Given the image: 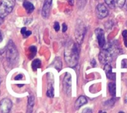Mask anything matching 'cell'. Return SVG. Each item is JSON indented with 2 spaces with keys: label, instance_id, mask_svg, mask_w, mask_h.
I'll use <instances>...</instances> for the list:
<instances>
[{
  "label": "cell",
  "instance_id": "1f68e13d",
  "mask_svg": "<svg viewBox=\"0 0 127 113\" xmlns=\"http://www.w3.org/2000/svg\"><path fill=\"white\" fill-rule=\"evenodd\" d=\"M23 85H18V86H20V87H21V86H23Z\"/></svg>",
  "mask_w": 127,
  "mask_h": 113
},
{
  "label": "cell",
  "instance_id": "5bb4252c",
  "mask_svg": "<svg viewBox=\"0 0 127 113\" xmlns=\"http://www.w3.org/2000/svg\"><path fill=\"white\" fill-rule=\"evenodd\" d=\"M23 7L25 8V9L26 10L28 14H31L34 10V7L33 4L32 2H29V1H24Z\"/></svg>",
  "mask_w": 127,
  "mask_h": 113
},
{
  "label": "cell",
  "instance_id": "9c48e42d",
  "mask_svg": "<svg viewBox=\"0 0 127 113\" xmlns=\"http://www.w3.org/2000/svg\"><path fill=\"white\" fill-rule=\"evenodd\" d=\"M52 0H45L44 1V4L42 8V17L45 19L49 17L50 9L52 7Z\"/></svg>",
  "mask_w": 127,
  "mask_h": 113
},
{
  "label": "cell",
  "instance_id": "ac0fdd59",
  "mask_svg": "<svg viewBox=\"0 0 127 113\" xmlns=\"http://www.w3.org/2000/svg\"><path fill=\"white\" fill-rule=\"evenodd\" d=\"M86 3H87V0H78V1H77V4H78L79 9L82 10L85 8Z\"/></svg>",
  "mask_w": 127,
  "mask_h": 113
},
{
  "label": "cell",
  "instance_id": "603a6c76",
  "mask_svg": "<svg viewBox=\"0 0 127 113\" xmlns=\"http://www.w3.org/2000/svg\"><path fill=\"white\" fill-rule=\"evenodd\" d=\"M54 29H55V30L56 32L59 31V29H60V26H59V23H58V22H55V24H54Z\"/></svg>",
  "mask_w": 127,
  "mask_h": 113
},
{
  "label": "cell",
  "instance_id": "4dcf8cb0",
  "mask_svg": "<svg viewBox=\"0 0 127 113\" xmlns=\"http://www.w3.org/2000/svg\"><path fill=\"white\" fill-rule=\"evenodd\" d=\"M92 62H93V65H93V67H94V66L96 65H95V60L93 59V60H92Z\"/></svg>",
  "mask_w": 127,
  "mask_h": 113
},
{
  "label": "cell",
  "instance_id": "d6986e66",
  "mask_svg": "<svg viewBox=\"0 0 127 113\" xmlns=\"http://www.w3.org/2000/svg\"><path fill=\"white\" fill-rule=\"evenodd\" d=\"M126 2V0H114V5L116 7L123 8Z\"/></svg>",
  "mask_w": 127,
  "mask_h": 113
},
{
  "label": "cell",
  "instance_id": "e0dca14e",
  "mask_svg": "<svg viewBox=\"0 0 127 113\" xmlns=\"http://www.w3.org/2000/svg\"><path fill=\"white\" fill-rule=\"evenodd\" d=\"M46 95H47V97H51V98L53 97V96H54V88H53V85L52 84L49 85V86H48Z\"/></svg>",
  "mask_w": 127,
  "mask_h": 113
},
{
  "label": "cell",
  "instance_id": "2e32d148",
  "mask_svg": "<svg viewBox=\"0 0 127 113\" xmlns=\"http://www.w3.org/2000/svg\"><path fill=\"white\" fill-rule=\"evenodd\" d=\"M40 66H41V62L39 59H34L32 62V67L33 71H37V69L40 68Z\"/></svg>",
  "mask_w": 127,
  "mask_h": 113
},
{
  "label": "cell",
  "instance_id": "484cf974",
  "mask_svg": "<svg viewBox=\"0 0 127 113\" xmlns=\"http://www.w3.org/2000/svg\"><path fill=\"white\" fill-rule=\"evenodd\" d=\"M16 80H18V79H23V75L22 74H19V75H17L15 78H14Z\"/></svg>",
  "mask_w": 127,
  "mask_h": 113
},
{
  "label": "cell",
  "instance_id": "7c38bea8",
  "mask_svg": "<svg viewBox=\"0 0 127 113\" xmlns=\"http://www.w3.org/2000/svg\"><path fill=\"white\" fill-rule=\"evenodd\" d=\"M88 103V100L84 96H80L75 103V109H79V108H81L82 106L85 105Z\"/></svg>",
  "mask_w": 127,
  "mask_h": 113
},
{
  "label": "cell",
  "instance_id": "3957f363",
  "mask_svg": "<svg viewBox=\"0 0 127 113\" xmlns=\"http://www.w3.org/2000/svg\"><path fill=\"white\" fill-rule=\"evenodd\" d=\"M18 50L12 40H10L6 48V58L9 63H14L18 59Z\"/></svg>",
  "mask_w": 127,
  "mask_h": 113
},
{
  "label": "cell",
  "instance_id": "52a82bcc",
  "mask_svg": "<svg viewBox=\"0 0 127 113\" xmlns=\"http://www.w3.org/2000/svg\"><path fill=\"white\" fill-rule=\"evenodd\" d=\"M96 15L99 19H103L108 15V10L103 4H99L96 7Z\"/></svg>",
  "mask_w": 127,
  "mask_h": 113
},
{
  "label": "cell",
  "instance_id": "9a60e30c",
  "mask_svg": "<svg viewBox=\"0 0 127 113\" xmlns=\"http://www.w3.org/2000/svg\"><path fill=\"white\" fill-rule=\"evenodd\" d=\"M108 91H109V93L112 96H115V93H116V85H115V83L114 82L108 83Z\"/></svg>",
  "mask_w": 127,
  "mask_h": 113
},
{
  "label": "cell",
  "instance_id": "4fadbf2b",
  "mask_svg": "<svg viewBox=\"0 0 127 113\" xmlns=\"http://www.w3.org/2000/svg\"><path fill=\"white\" fill-rule=\"evenodd\" d=\"M34 104V97L32 94H30L28 100V108H27V112H32L33 106Z\"/></svg>",
  "mask_w": 127,
  "mask_h": 113
},
{
  "label": "cell",
  "instance_id": "30bf717a",
  "mask_svg": "<svg viewBox=\"0 0 127 113\" xmlns=\"http://www.w3.org/2000/svg\"><path fill=\"white\" fill-rule=\"evenodd\" d=\"M95 34L98 40V43L100 47H104L105 45V35H104V31L102 29L97 28L95 30Z\"/></svg>",
  "mask_w": 127,
  "mask_h": 113
},
{
  "label": "cell",
  "instance_id": "8992f818",
  "mask_svg": "<svg viewBox=\"0 0 127 113\" xmlns=\"http://www.w3.org/2000/svg\"><path fill=\"white\" fill-rule=\"evenodd\" d=\"M63 90L65 94L70 96L72 90V77L70 74H66L63 80Z\"/></svg>",
  "mask_w": 127,
  "mask_h": 113
},
{
  "label": "cell",
  "instance_id": "ffe728a7",
  "mask_svg": "<svg viewBox=\"0 0 127 113\" xmlns=\"http://www.w3.org/2000/svg\"><path fill=\"white\" fill-rule=\"evenodd\" d=\"M21 34L23 35L24 38H26V37H29V35H31L32 32L31 31H27L26 30V27H23L21 29Z\"/></svg>",
  "mask_w": 127,
  "mask_h": 113
},
{
  "label": "cell",
  "instance_id": "f1b7e54d",
  "mask_svg": "<svg viewBox=\"0 0 127 113\" xmlns=\"http://www.w3.org/2000/svg\"><path fill=\"white\" fill-rule=\"evenodd\" d=\"M2 40H3V36H2V32H0V42H2Z\"/></svg>",
  "mask_w": 127,
  "mask_h": 113
},
{
  "label": "cell",
  "instance_id": "6da1fadb",
  "mask_svg": "<svg viewBox=\"0 0 127 113\" xmlns=\"http://www.w3.org/2000/svg\"><path fill=\"white\" fill-rule=\"evenodd\" d=\"M80 43H74L70 41L65 48L64 52V59L67 62V65L71 67L74 68L77 65L79 62V52H80Z\"/></svg>",
  "mask_w": 127,
  "mask_h": 113
},
{
  "label": "cell",
  "instance_id": "ba28073f",
  "mask_svg": "<svg viewBox=\"0 0 127 113\" xmlns=\"http://www.w3.org/2000/svg\"><path fill=\"white\" fill-rule=\"evenodd\" d=\"M12 107V102L9 99H3L0 102V112L8 113L10 112Z\"/></svg>",
  "mask_w": 127,
  "mask_h": 113
},
{
  "label": "cell",
  "instance_id": "7402d4cb",
  "mask_svg": "<svg viewBox=\"0 0 127 113\" xmlns=\"http://www.w3.org/2000/svg\"><path fill=\"white\" fill-rule=\"evenodd\" d=\"M29 49L31 50V52H32V57H33V56H34V55H35V54H36V52H37V49H36V47H35V46H31V47L29 48Z\"/></svg>",
  "mask_w": 127,
  "mask_h": 113
},
{
  "label": "cell",
  "instance_id": "f546056e",
  "mask_svg": "<svg viewBox=\"0 0 127 113\" xmlns=\"http://www.w3.org/2000/svg\"><path fill=\"white\" fill-rule=\"evenodd\" d=\"M124 44L127 47V38H125V40H124Z\"/></svg>",
  "mask_w": 127,
  "mask_h": 113
},
{
  "label": "cell",
  "instance_id": "5b68a950",
  "mask_svg": "<svg viewBox=\"0 0 127 113\" xmlns=\"http://www.w3.org/2000/svg\"><path fill=\"white\" fill-rule=\"evenodd\" d=\"M85 26L82 23V21L79 20L76 23V31H75V36L77 42L79 43H82L85 37Z\"/></svg>",
  "mask_w": 127,
  "mask_h": 113
},
{
  "label": "cell",
  "instance_id": "d6a6232c",
  "mask_svg": "<svg viewBox=\"0 0 127 113\" xmlns=\"http://www.w3.org/2000/svg\"><path fill=\"white\" fill-rule=\"evenodd\" d=\"M19 1H23V0H19Z\"/></svg>",
  "mask_w": 127,
  "mask_h": 113
},
{
  "label": "cell",
  "instance_id": "cb8c5ba5",
  "mask_svg": "<svg viewBox=\"0 0 127 113\" xmlns=\"http://www.w3.org/2000/svg\"><path fill=\"white\" fill-rule=\"evenodd\" d=\"M62 27H63L62 32H65L67 31V26L66 25V23H63V24H62Z\"/></svg>",
  "mask_w": 127,
  "mask_h": 113
},
{
  "label": "cell",
  "instance_id": "d4e9b609",
  "mask_svg": "<svg viewBox=\"0 0 127 113\" xmlns=\"http://www.w3.org/2000/svg\"><path fill=\"white\" fill-rule=\"evenodd\" d=\"M122 35H123V37L124 38V39H125V38H127V30H124V31L123 32Z\"/></svg>",
  "mask_w": 127,
  "mask_h": 113
},
{
  "label": "cell",
  "instance_id": "7a4b0ae2",
  "mask_svg": "<svg viewBox=\"0 0 127 113\" xmlns=\"http://www.w3.org/2000/svg\"><path fill=\"white\" fill-rule=\"evenodd\" d=\"M117 46L111 44L108 48L102 49L99 54V60L102 65L109 64L112 62L114 56L117 55Z\"/></svg>",
  "mask_w": 127,
  "mask_h": 113
},
{
  "label": "cell",
  "instance_id": "83f0119b",
  "mask_svg": "<svg viewBox=\"0 0 127 113\" xmlns=\"http://www.w3.org/2000/svg\"><path fill=\"white\" fill-rule=\"evenodd\" d=\"M67 1H68L69 4H70V5H73V3H74V1H73V0H67Z\"/></svg>",
  "mask_w": 127,
  "mask_h": 113
},
{
  "label": "cell",
  "instance_id": "8fae6325",
  "mask_svg": "<svg viewBox=\"0 0 127 113\" xmlns=\"http://www.w3.org/2000/svg\"><path fill=\"white\" fill-rule=\"evenodd\" d=\"M106 76L108 79H111V80H115V76L116 74L112 72V68L111 66L109 64H106L105 65V68H104Z\"/></svg>",
  "mask_w": 127,
  "mask_h": 113
},
{
  "label": "cell",
  "instance_id": "277c9868",
  "mask_svg": "<svg viewBox=\"0 0 127 113\" xmlns=\"http://www.w3.org/2000/svg\"><path fill=\"white\" fill-rule=\"evenodd\" d=\"M15 5V0H2L0 3V17L4 18L8 16Z\"/></svg>",
  "mask_w": 127,
  "mask_h": 113
},
{
  "label": "cell",
  "instance_id": "4316f807",
  "mask_svg": "<svg viewBox=\"0 0 127 113\" xmlns=\"http://www.w3.org/2000/svg\"><path fill=\"white\" fill-rule=\"evenodd\" d=\"M83 112H92V110L91 109H85L83 110Z\"/></svg>",
  "mask_w": 127,
  "mask_h": 113
},
{
  "label": "cell",
  "instance_id": "44dd1931",
  "mask_svg": "<svg viewBox=\"0 0 127 113\" xmlns=\"http://www.w3.org/2000/svg\"><path fill=\"white\" fill-rule=\"evenodd\" d=\"M105 3L111 8H114L115 7L114 5V0H105Z\"/></svg>",
  "mask_w": 127,
  "mask_h": 113
}]
</instances>
